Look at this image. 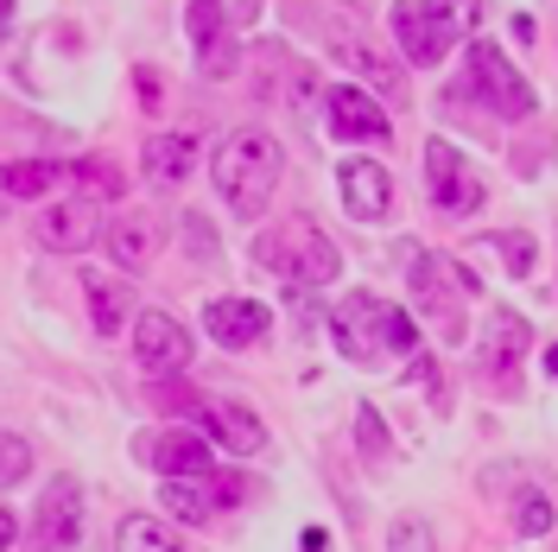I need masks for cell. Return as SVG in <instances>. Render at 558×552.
Listing matches in <instances>:
<instances>
[{
    "label": "cell",
    "instance_id": "1",
    "mask_svg": "<svg viewBox=\"0 0 558 552\" xmlns=\"http://www.w3.org/2000/svg\"><path fill=\"white\" fill-rule=\"evenodd\" d=\"M330 344L355 369H381V362H393V356H407L418 344V331L407 311L375 299V292H343L337 311H330Z\"/></svg>",
    "mask_w": 558,
    "mask_h": 552
},
{
    "label": "cell",
    "instance_id": "2",
    "mask_svg": "<svg viewBox=\"0 0 558 552\" xmlns=\"http://www.w3.org/2000/svg\"><path fill=\"white\" fill-rule=\"evenodd\" d=\"M209 178H216V191H222L229 216L254 223L260 209L274 204V191H279V140L260 134V128L229 134L222 146H216V159H209Z\"/></svg>",
    "mask_w": 558,
    "mask_h": 552
},
{
    "label": "cell",
    "instance_id": "3",
    "mask_svg": "<svg viewBox=\"0 0 558 552\" xmlns=\"http://www.w3.org/2000/svg\"><path fill=\"white\" fill-rule=\"evenodd\" d=\"M488 0H400L393 7V33L407 45L413 64H445L463 38H476Z\"/></svg>",
    "mask_w": 558,
    "mask_h": 552
},
{
    "label": "cell",
    "instance_id": "4",
    "mask_svg": "<svg viewBox=\"0 0 558 552\" xmlns=\"http://www.w3.org/2000/svg\"><path fill=\"white\" fill-rule=\"evenodd\" d=\"M254 261L267 274H279L286 286H330L343 274V254H337V242L317 223H279L274 236L254 242Z\"/></svg>",
    "mask_w": 558,
    "mask_h": 552
},
{
    "label": "cell",
    "instance_id": "5",
    "mask_svg": "<svg viewBox=\"0 0 558 552\" xmlns=\"http://www.w3.org/2000/svg\"><path fill=\"white\" fill-rule=\"evenodd\" d=\"M470 89H476L483 108H495L501 121L533 115V83H526L521 70L501 58V45H488V38H470Z\"/></svg>",
    "mask_w": 558,
    "mask_h": 552
},
{
    "label": "cell",
    "instance_id": "6",
    "mask_svg": "<svg viewBox=\"0 0 558 552\" xmlns=\"http://www.w3.org/2000/svg\"><path fill=\"white\" fill-rule=\"evenodd\" d=\"M425 191L445 216H470L483 209V172L457 153L451 140H425Z\"/></svg>",
    "mask_w": 558,
    "mask_h": 552
},
{
    "label": "cell",
    "instance_id": "7",
    "mask_svg": "<svg viewBox=\"0 0 558 552\" xmlns=\"http://www.w3.org/2000/svg\"><path fill=\"white\" fill-rule=\"evenodd\" d=\"M96 236H102V204H96L89 191H76L64 204L33 209V242L45 248V254H83Z\"/></svg>",
    "mask_w": 558,
    "mask_h": 552
},
{
    "label": "cell",
    "instance_id": "8",
    "mask_svg": "<svg viewBox=\"0 0 558 552\" xmlns=\"http://www.w3.org/2000/svg\"><path fill=\"white\" fill-rule=\"evenodd\" d=\"M108 242V261H114V274H146L153 261H159V242H166V229H159V216L153 209H121L114 223L102 229Z\"/></svg>",
    "mask_w": 558,
    "mask_h": 552
},
{
    "label": "cell",
    "instance_id": "9",
    "mask_svg": "<svg viewBox=\"0 0 558 552\" xmlns=\"http://www.w3.org/2000/svg\"><path fill=\"white\" fill-rule=\"evenodd\" d=\"M134 356L153 375H184L191 369V331L172 311H140L134 317Z\"/></svg>",
    "mask_w": 558,
    "mask_h": 552
},
{
    "label": "cell",
    "instance_id": "10",
    "mask_svg": "<svg viewBox=\"0 0 558 552\" xmlns=\"http://www.w3.org/2000/svg\"><path fill=\"white\" fill-rule=\"evenodd\" d=\"M324 128L337 140H393V121L381 115V103L368 96V89H349V83H337V89H324Z\"/></svg>",
    "mask_w": 558,
    "mask_h": 552
},
{
    "label": "cell",
    "instance_id": "11",
    "mask_svg": "<svg viewBox=\"0 0 558 552\" xmlns=\"http://www.w3.org/2000/svg\"><path fill=\"white\" fill-rule=\"evenodd\" d=\"M134 457L153 464L159 477H209V445L184 425H166V432H140L134 439Z\"/></svg>",
    "mask_w": 558,
    "mask_h": 552
},
{
    "label": "cell",
    "instance_id": "12",
    "mask_svg": "<svg viewBox=\"0 0 558 552\" xmlns=\"http://www.w3.org/2000/svg\"><path fill=\"white\" fill-rule=\"evenodd\" d=\"M526 349H533V324H526L521 311L495 305L483 317V369L501 387H514V362H526Z\"/></svg>",
    "mask_w": 558,
    "mask_h": 552
},
{
    "label": "cell",
    "instance_id": "13",
    "mask_svg": "<svg viewBox=\"0 0 558 552\" xmlns=\"http://www.w3.org/2000/svg\"><path fill=\"white\" fill-rule=\"evenodd\" d=\"M83 495H76V477H58V483L45 489V502H38V520H33V547L38 552H58L70 547L76 533H83Z\"/></svg>",
    "mask_w": 558,
    "mask_h": 552
},
{
    "label": "cell",
    "instance_id": "14",
    "mask_svg": "<svg viewBox=\"0 0 558 552\" xmlns=\"http://www.w3.org/2000/svg\"><path fill=\"white\" fill-rule=\"evenodd\" d=\"M267 324H274V311L260 305V299H209V311H204V331L222 349L260 344V337H267Z\"/></svg>",
    "mask_w": 558,
    "mask_h": 552
},
{
    "label": "cell",
    "instance_id": "15",
    "mask_svg": "<svg viewBox=\"0 0 558 552\" xmlns=\"http://www.w3.org/2000/svg\"><path fill=\"white\" fill-rule=\"evenodd\" d=\"M337 184H343V209L355 223H375V216L393 209V178L375 159H349L343 172H337Z\"/></svg>",
    "mask_w": 558,
    "mask_h": 552
},
{
    "label": "cell",
    "instance_id": "16",
    "mask_svg": "<svg viewBox=\"0 0 558 552\" xmlns=\"http://www.w3.org/2000/svg\"><path fill=\"white\" fill-rule=\"evenodd\" d=\"M83 292H89V317H96V331L114 337L121 324H128V311H134V286L128 274H102V267H83Z\"/></svg>",
    "mask_w": 558,
    "mask_h": 552
},
{
    "label": "cell",
    "instance_id": "17",
    "mask_svg": "<svg viewBox=\"0 0 558 552\" xmlns=\"http://www.w3.org/2000/svg\"><path fill=\"white\" fill-rule=\"evenodd\" d=\"M235 495H242V483H204V477H166V489H159L166 515L178 520H209L216 502H235Z\"/></svg>",
    "mask_w": 558,
    "mask_h": 552
},
{
    "label": "cell",
    "instance_id": "18",
    "mask_svg": "<svg viewBox=\"0 0 558 552\" xmlns=\"http://www.w3.org/2000/svg\"><path fill=\"white\" fill-rule=\"evenodd\" d=\"M197 166V134H153L146 140V184H159V191H178L184 178Z\"/></svg>",
    "mask_w": 558,
    "mask_h": 552
},
{
    "label": "cell",
    "instance_id": "19",
    "mask_svg": "<svg viewBox=\"0 0 558 552\" xmlns=\"http://www.w3.org/2000/svg\"><path fill=\"white\" fill-rule=\"evenodd\" d=\"M204 432H209L222 451H229V457H254V451L267 445L260 419H247L242 407H204Z\"/></svg>",
    "mask_w": 558,
    "mask_h": 552
},
{
    "label": "cell",
    "instance_id": "20",
    "mask_svg": "<svg viewBox=\"0 0 558 552\" xmlns=\"http://www.w3.org/2000/svg\"><path fill=\"white\" fill-rule=\"evenodd\" d=\"M58 178H70V166H58V159H13V166H0V191L7 197H45Z\"/></svg>",
    "mask_w": 558,
    "mask_h": 552
},
{
    "label": "cell",
    "instance_id": "21",
    "mask_svg": "<svg viewBox=\"0 0 558 552\" xmlns=\"http://www.w3.org/2000/svg\"><path fill=\"white\" fill-rule=\"evenodd\" d=\"M184 26H191V45L204 51V70L222 76V0H191Z\"/></svg>",
    "mask_w": 558,
    "mask_h": 552
},
{
    "label": "cell",
    "instance_id": "22",
    "mask_svg": "<svg viewBox=\"0 0 558 552\" xmlns=\"http://www.w3.org/2000/svg\"><path fill=\"white\" fill-rule=\"evenodd\" d=\"M330 51H337V64L362 70V76H368V83H381L387 96H400V89H407V83H400V70L387 64V58H375V51H368V45H355V38H349V33H330Z\"/></svg>",
    "mask_w": 558,
    "mask_h": 552
},
{
    "label": "cell",
    "instance_id": "23",
    "mask_svg": "<svg viewBox=\"0 0 558 552\" xmlns=\"http://www.w3.org/2000/svg\"><path fill=\"white\" fill-rule=\"evenodd\" d=\"M114 552H178V533L153 515H128L114 527Z\"/></svg>",
    "mask_w": 558,
    "mask_h": 552
},
{
    "label": "cell",
    "instance_id": "24",
    "mask_svg": "<svg viewBox=\"0 0 558 552\" xmlns=\"http://www.w3.org/2000/svg\"><path fill=\"white\" fill-rule=\"evenodd\" d=\"M413 292L425 299L432 311H451V261H438V254H413Z\"/></svg>",
    "mask_w": 558,
    "mask_h": 552
},
{
    "label": "cell",
    "instance_id": "25",
    "mask_svg": "<svg viewBox=\"0 0 558 552\" xmlns=\"http://www.w3.org/2000/svg\"><path fill=\"white\" fill-rule=\"evenodd\" d=\"M476 254H495L501 267L514 279L533 274V261H539V248H533V236H521V229H508V236H488V242H476Z\"/></svg>",
    "mask_w": 558,
    "mask_h": 552
},
{
    "label": "cell",
    "instance_id": "26",
    "mask_svg": "<svg viewBox=\"0 0 558 552\" xmlns=\"http://www.w3.org/2000/svg\"><path fill=\"white\" fill-rule=\"evenodd\" d=\"M514 527H521V540H546L553 533V502L539 489H526L521 502H514Z\"/></svg>",
    "mask_w": 558,
    "mask_h": 552
},
{
    "label": "cell",
    "instance_id": "27",
    "mask_svg": "<svg viewBox=\"0 0 558 552\" xmlns=\"http://www.w3.org/2000/svg\"><path fill=\"white\" fill-rule=\"evenodd\" d=\"M355 439H362V457H375V464L393 451V439H387V425H381L375 407H355Z\"/></svg>",
    "mask_w": 558,
    "mask_h": 552
},
{
    "label": "cell",
    "instance_id": "28",
    "mask_svg": "<svg viewBox=\"0 0 558 552\" xmlns=\"http://www.w3.org/2000/svg\"><path fill=\"white\" fill-rule=\"evenodd\" d=\"M387 552H438V547H432V527L418 515H400L393 533H387Z\"/></svg>",
    "mask_w": 558,
    "mask_h": 552
},
{
    "label": "cell",
    "instance_id": "29",
    "mask_svg": "<svg viewBox=\"0 0 558 552\" xmlns=\"http://www.w3.org/2000/svg\"><path fill=\"white\" fill-rule=\"evenodd\" d=\"M33 470V451H26V439H13V432H0V489H13L20 477Z\"/></svg>",
    "mask_w": 558,
    "mask_h": 552
},
{
    "label": "cell",
    "instance_id": "30",
    "mask_svg": "<svg viewBox=\"0 0 558 552\" xmlns=\"http://www.w3.org/2000/svg\"><path fill=\"white\" fill-rule=\"evenodd\" d=\"M140 96H146V108H159V76L153 70H140Z\"/></svg>",
    "mask_w": 558,
    "mask_h": 552
},
{
    "label": "cell",
    "instance_id": "31",
    "mask_svg": "<svg viewBox=\"0 0 558 552\" xmlns=\"http://www.w3.org/2000/svg\"><path fill=\"white\" fill-rule=\"evenodd\" d=\"M13 540H20V520H13V515H7V508H0V552L13 547Z\"/></svg>",
    "mask_w": 558,
    "mask_h": 552
},
{
    "label": "cell",
    "instance_id": "32",
    "mask_svg": "<svg viewBox=\"0 0 558 552\" xmlns=\"http://www.w3.org/2000/svg\"><path fill=\"white\" fill-rule=\"evenodd\" d=\"M13 33V0H0V38Z\"/></svg>",
    "mask_w": 558,
    "mask_h": 552
},
{
    "label": "cell",
    "instance_id": "33",
    "mask_svg": "<svg viewBox=\"0 0 558 552\" xmlns=\"http://www.w3.org/2000/svg\"><path fill=\"white\" fill-rule=\"evenodd\" d=\"M546 369H553V375H558V344H553V349H546Z\"/></svg>",
    "mask_w": 558,
    "mask_h": 552
}]
</instances>
